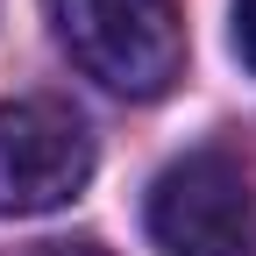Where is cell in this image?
I'll list each match as a JSON object with an SVG mask.
<instances>
[{"label":"cell","instance_id":"cell-4","mask_svg":"<svg viewBox=\"0 0 256 256\" xmlns=\"http://www.w3.org/2000/svg\"><path fill=\"white\" fill-rule=\"evenodd\" d=\"M235 57L256 72V0H235Z\"/></svg>","mask_w":256,"mask_h":256},{"label":"cell","instance_id":"cell-5","mask_svg":"<svg viewBox=\"0 0 256 256\" xmlns=\"http://www.w3.org/2000/svg\"><path fill=\"white\" fill-rule=\"evenodd\" d=\"M28 256H114V249L92 242V235H78V242H43V249H28Z\"/></svg>","mask_w":256,"mask_h":256},{"label":"cell","instance_id":"cell-1","mask_svg":"<svg viewBox=\"0 0 256 256\" xmlns=\"http://www.w3.org/2000/svg\"><path fill=\"white\" fill-rule=\"evenodd\" d=\"M64 57L121 100H156L185 72L178 0H43Z\"/></svg>","mask_w":256,"mask_h":256},{"label":"cell","instance_id":"cell-2","mask_svg":"<svg viewBox=\"0 0 256 256\" xmlns=\"http://www.w3.org/2000/svg\"><path fill=\"white\" fill-rule=\"evenodd\" d=\"M150 242L164 256H249L256 192L235 150H185L150 185Z\"/></svg>","mask_w":256,"mask_h":256},{"label":"cell","instance_id":"cell-3","mask_svg":"<svg viewBox=\"0 0 256 256\" xmlns=\"http://www.w3.org/2000/svg\"><path fill=\"white\" fill-rule=\"evenodd\" d=\"M92 178V136L64 100H0V214H57Z\"/></svg>","mask_w":256,"mask_h":256}]
</instances>
